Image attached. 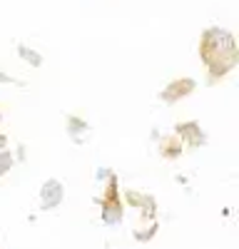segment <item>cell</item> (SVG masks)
I'll return each instance as SVG.
<instances>
[{"mask_svg":"<svg viewBox=\"0 0 239 249\" xmlns=\"http://www.w3.org/2000/svg\"><path fill=\"white\" fill-rule=\"evenodd\" d=\"M182 140H179L177 135H167L159 140V155H162L165 160H177L179 155H182Z\"/></svg>","mask_w":239,"mask_h":249,"instance_id":"obj_6","label":"cell"},{"mask_svg":"<svg viewBox=\"0 0 239 249\" xmlns=\"http://www.w3.org/2000/svg\"><path fill=\"white\" fill-rule=\"evenodd\" d=\"M13 167V155L8 150H0V177H5Z\"/></svg>","mask_w":239,"mask_h":249,"instance_id":"obj_10","label":"cell"},{"mask_svg":"<svg viewBox=\"0 0 239 249\" xmlns=\"http://www.w3.org/2000/svg\"><path fill=\"white\" fill-rule=\"evenodd\" d=\"M107 187H105V195H102V217L105 224H120L122 222V202H120V190H117V177L110 175L107 177Z\"/></svg>","mask_w":239,"mask_h":249,"instance_id":"obj_2","label":"cell"},{"mask_svg":"<svg viewBox=\"0 0 239 249\" xmlns=\"http://www.w3.org/2000/svg\"><path fill=\"white\" fill-rule=\"evenodd\" d=\"M95 177H97V179H105V177H110V172L102 167V170H97V175H95Z\"/></svg>","mask_w":239,"mask_h":249,"instance_id":"obj_12","label":"cell"},{"mask_svg":"<svg viewBox=\"0 0 239 249\" xmlns=\"http://www.w3.org/2000/svg\"><path fill=\"white\" fill-rule=\"evenodd\" d=\"M68 132H70L72 142H85L87 135H90V124L72 115V117H68Z\"/></svg>","mask_w":239,"mask_h":249,"instance_id":"obj_7","label":"cell"},{"mask_svg":"<svg viewBox=\"0 0 239 249\" xmlns=\"http://www.w3.org/2000/svg\"><path fill=\"white\" fill-rule=\"evenodd\" d=\"M199 55H202V62L207 65L212 80H219V77L229 75L239 62L237 43H234L232 33L224 30V28L205 30L202 40H199Z\"/></svg>","mask_w":239,"mask_h":249,"instance_id":"obj_1","label":"cell"},{"mask_svg":"<svg viewBox=\"0 0 239 249\" xmlns=\"http://www.w3.org/2000/svg\"><path fill=\"white\" fill-rule=\"evenodd\" d=\"M0 122H3V115H0Z\"/></svg>","mask_w":239,"mask_h":249,"instance_id":"obj_14","label":"cell"},{"mask_svg":"<svg viewBox=\"0 0 239 249\" xmlns=\"http://www.w3.org/2000/svg\"><path fill=\"white\" fill-rule=\"evenodd\" d=\"M154 232H157V224H152V227H147L145 232H135V239H139V242H150L152 237H154Z\"/></svg>","mask_w":239,"mask_h":249,"instance_id":"obj_11","label":"cell"},{"mask_svg":"<svg viewBox=\"0 0 239 249\" xmlns=\"http://www.w3.org/2000/svg\"><path fill=\"white\" fill-rule=\"evenodd\" d=\"M127 202L137 204L139 210H142L145 217H150V219L154 217V210H157V207H154V199H152V197H147V195H137V192H127Z\"/></svg>","mask_w":239,"mask_h":249,"instance_id":"obj_8","label":"cell"},{"mask_svg":"<svg viewBox=\"0 0 239 249\" xmlns=\"http://www.w3.org/2000/svg\"><path fill=\"white\" fill-rule=\"evenodd\" d=\"M63 199H65V187L60 179H48L40 187V207L43 210H55Z\"/></svg>","mask_w":239,"mask_h":249,"instance_id":"obj_4","label":"cell"},{"mask_svg":"<svg viewBox=\"0 0 239 249\" xmlns=\"http://www.w3.org/2000/svg\"><path fill=\"white\" fill-rule=\"evenodd\" d=\"M17 55L23 57L25 62H30L33 68H40V65H43V55L35 53V50H30L28 45H17Z\"/></svg>","mask_w":239,"mask_h":249,"instance_id":"obj_9","label":"cell"},{"mask_svg":"<svg viewBox=\"0 0 239 249\" xmlns=\"http://www.w3.org/2000/svg\"><path fill=\"white\" fill-rule=\"evenodd\" d=\"M174 135L182 140V144H189V147H199V144L207 142L202 127H199L197 122H179L174 127Z\"/></svg>","mask_w":239,"mask_h":249,"instance_id":"obj_5","label":"cell"},{"mask_svg":"<svg viewBox=\"0 0 239 249\" xmlns=\"http://www.w3.org/2000/svg\"><path fill=\"white\" fill-rule=\"evenodd\" d=\"M194 88H197V82L192 77H179V80H172L170 85L159 92V97H162L167 105H174V102H179L182 97H187Z\"/></svg>","mask_w":239,"mask_h":249,"instance_id":"obj_3","label":"cell"},{"mask_svg":"<svg viewBox=\"0 0 239 249\" xmlns=\"http://www.w3.org/2000/svg\"><path fill=\"white\" fill-rule=\"evenodd\" d=\"M5 144H8V137H5V135H0V150H5Z\"/></svg>","mask_w":239,"mask_h":249,"instance_id":"obj_13","label":"cell"}]
</instances>
